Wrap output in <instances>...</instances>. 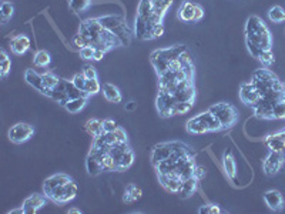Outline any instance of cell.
<instances>
[{
	"label": "cell",
	"instance_id": "1",
	"mask_svg": "<svg viewBox=\"0 0 285 214\" xmlns=\"http://www.w3.org/2000/svg\"><path fill=\"white\" fill-rule=\"evenodd\" d=\"M246 43L248 52L253 58H258L264 50H271L273 48V36L266 24V22L258 18L251 16L246 23Z\"/></svg>",
	"mask_w": 285,
	"mask_h": 214
},
{
	"label": "cell",
	"instance_id": "2",
	"mask_svg": "<svg viewBox=\"0 0 285 214\" xmlns=\"http://www.w3.org/2000/svg\"><path fill=\"white\" fill-rule=\"evenodd\" d=\"M79 33L87 40L89 46H93L94 49L103 50L107 53L108 50L113 48L121 46V42L118 40L116 34H113L111 32L104 29L97 19H86L80 24Z\"/></svg>",
	"mask_w": 285,
	"mask_h": 214
},
{
	"label": "cell",
	"instance_id": "3",
	"mask_svg": "<svg viewBox=\"0 0 285 214\" xmlns=\"http://www.w3.org/2000/svg\"><path fill=\"white\" fill-rule=\"evenodd\" d=\"M186 130L190 134H206V133L220 132V130H223V127L216 118V116L208 110V112L191 117L186 124Z\"/></svg>",
	"mask_w": 285,
	"mask_h": 214
},
{
	"label": "cell",
	"instance_id": "4",
	"mask_svg": "<svg viewBox=\"0 0 285 214\" xmlns=\"http://www.w3.org/2000/svg\"><path fill=\"white\" fill-rule=\"evenodd\" d=\"M186 154H194L193 150L183 142H166L160 143L151 150V163L153 166L157 164L160 162H164L170 157L186 156Z\"/></svg>",
	"mask_w": 285,
	"mask_h": 214
},
{
	"label": "cell",
	"instance_id": "5",
	"mask_svg": "<svg viewBox=\"0 0 285 214\" xmlns=\"http://www.w3.org/2000/svg\"><path fill=\"white\" fill-rule=\"evenodd\" d=\"M184 52H187L186 46H174V48H167V49H158L151 53L150 60L151 64L154 66L158 76L164 74L170 70V66L177 60Z\"/></svg>",
	"mask_w": 285,
	"mask_h": 214
},
{
	"label": "cell",
	"instance_id": "6",
	"mask_svg": "<svg viewBox=\"0 0 285 214\" xmlns=\"http://www.w3.org/2000/svg\"><path fill=\"white\" fill-rule=\"evenodd\" d=\"M251 83L256 86L260 96H266L268 92L271 90H285V83L277 78L271 70L268 68H258L253 73Z\"/></svg>",
	"mask_w": 285,
	"mask_h": 214
},
{
	"label": "cell",
	"instance_id": "7",
	"mask_svg": "<svg viewBox=\"0 0 285 214\" xmlns=\"http://www.w3.org/2000/svg\"><path fill=\"white\" fill-rule=\"evenodd\" d=\"M100 24L111 32L113 34H116L118 40L121 42V46H128L130 40H131V32L128 29L126 19L123 16H103L98 18Z\"/></svg>",
	"mask_w": 285,
	"mask_h": 214
},
{
	"label": "cell",
	"instance_id": "8",
	"mask_svg": "<svg viewBox=\"0 0 285 214\" xmlns=\"http://www.w3.org/2000/svg\"><path fill=\"white\" fill-rule=\"evenodd\" d=\"M81 96H86V94L76 88L71 80H64V78H60L59 83L51 88L49 94V98L51 100L57 102L63 107L66 106V103L71 98H81ZM86 98H89V96H86Z\"/></svg>",
	"mask_w": 285,
	"mask_h": 214
},
{
	"label": "cell",
	"instance_id": "9",
	"mask_svg": "<svg viewBox=\"0 0 285 214\" xmlns=\"http://www.w3.org/2000/svg\"><path fill=\"white\" fill-rule=\"evenodd\" d=\"M107 154L117 164V172H126L134 163V152L128 143H114L107 148Z\"/></svg>",
	"mask_w": 285,
	"mask_h": 214
},
{
	"label": "cell",
	"instance_id": "10",
	"mask_svg": "<svg viewBox=\"0 0 285 214\" xmlns=\"http://www.w3.org/2000/svg\"><path fill=\"white\" fill-rule=\"evenodd\" d=\"M210 112L216 116L220 122L223 130L231 128L238 122V110L230 103H217L214 106L210 107Z\"/></svg>",
	"mask_w": 285,
	"mask_h": 214
},
{
	"label": "cell",
	"instance_id": "11",
	"mask_svg": "<svg viewBox=\"0 0 285 214\" xmlns=\"http://www.w3.org/2000/svg\"><path fill=\"white\" fill-rule=\"evenodd\" d=\"M77 194V184L74 183V180L71 178L66 184H61L53 190H50L44 196L49 198L50 202L56 203V204H66L71 200H74V197Z\"/></svg>",
	"mask_w": 285,
	"mask_h": 214
},
{
	"label": "cell",
	"instance_id": "12",
	"mask_svg": "<svg viewBox=\"0 0 285 214\" xmlns=\"http://www.w3.org/2000/svg\"><path fill=\"white\" fill-rule=\"evenodd\" d=\"M34 134V127L29 124V123H17L14 126L10 127L9 140L14 144H21L24 142H27Z\"/></svg>",
	"mask_w": 285,
	"mask_h": 214
},
{
	"label": "cell",
	"instance_id": "13",
	"mask_svg": "<svg viewBox=\"0 0 285 214\" xmlns=\"http://www.w3.org/2000/svg\"><path fill=\"white\" fill-rule=\"evenodd\" d=\"M285 163V150L284 152H270V154L264 160V173L267 176L277 174Z\"/></svg>",
	"mask_w": 285,
	"mask_h": 214
},
{
	"label": "cell",
	"instance_id": "14",
	"mask_svg": "<svg viewBox=\"0 0 285 214\" xmlns=\"http://www.w3.org/2000/svg\"><path fill=\"white\" fill-rule=\"evenodd\" d=\"M240 98H241V102H243L244 104L254 108V107L260 103L261 96H260V93H258L256 86H254L251 82H248V83H243V84H241V88H240Z\"/></svg>",
	"mask_w": 285,
	"mask_h": 214
},
{
	"label": "cell",
	"instance_id": "15",
	"mask_svg": "<svg viewBox=\"0 0 285 214\" xmlns=\"http://www.w3.org/2000/svg\"><path fill=\"white\" fill-rule=\"evenodd\" d=\"M49 198L43 194H31L30 197L26 198V202L23 203V208H24V213L27 214H33V213H37L40 208L43 207V206L46 204V202H47Z\"/></svg>",
	"mask_w": 285,
	"mask_h": 214
},
{
	"label": "cell",
	"instance_id": "16",
	"mask_svg": "<svg viewBox=\"0 0 285 214\" xmlns=\"http://www.w3.org/2000/svg\"><path fill=\"white\" fill-rule=\"evenodd\" d=\"M157 176L160 184L163 186L167 192H171V193H177L180 186L183 183V178L178 177L177 174H174V173H166V174Z\"/></svg>",
	"mask_w": 285,
	"mask_h": 214
},
{
	"label": "cell",
	"instance_id": "17",
	"mask_svg": "<svg viewBox=\"0 0 285 214\" xmlns=\"http://www.w3.org/2000/svg\"><path fill=\"white\" fill-rule=\"evenodd\" d=\"M267 147L270 148V152H284L285 150V132L284 128H281L280 132H276L266 138Z\"/></svg>",
	"mask_w": 285,
	"mask_h": 214
},
{
	"label": "cell",
	"instance_id": "18",
	"mask_svg": "<svg viewBox=\"0 0 285 214\" xmlns=\"http://www.w3.org/2000/svg\"><path fill=\"white\" fill-rule=\"evenodd\" d=\"M264 202L273 212H281L284 208V197L278 190H268L264 194Z\"/></svg>",
	"mask_w": 285,
	"mask_h": 214
},
{
	"label": "cell",
	"instance_id": "19",
	"mask_svg": "<svg viewBox=\"0 0 285 214\" xmlns=\"http://www.w3.org/2000/svg\"><path fill=\"white\" fill-rule=\"evenodd\" d=\"M10 49L14 54L21 56L30 49V39L26 34H17L10 40Z\"/></svg>",
	"mask_w": 285,
	"mask_h": 214
},
{
	"label": "cell",
	"instance_id": "20",
	"mask_svg": "<svg viewBox=\"0 0 285 214\" xmlns=\"http://www.w3.org/2000/svg\"><path fill=\"white\" fill-rule=\"evenodd\" d=\"M197 187H198V180H197L194 176H191V177L183 180V183H181L180 188H178L177 194L181 198H188V197H191V196L196 193Z\"/></svg>",
	"mask_w": 285,
	"mask_h": 214
},
{
	"label": "cell",
	"instance_id": "21",
	"mask_svg": "<svg viewBox=\"0 0 285 214\" xmlns=\"http://www.w3.org/2000/svg\"><path fill=\"white\" fill-rule=\"evenodd\" d=\"M70 180H71V177L67 174H63V173L50 176L49 178H46L44 183H43V193H47V192H50V190H53V188H56V187H59L61 184H66Z\"/></svg>",
	"mask_w": 285,
	"mask_h": 214
},
{
	"label": "cell",
	"instance_id": "22",
	"mask_svg": "<svg viewBox=\"0 0 285 214\" xmlns=\"http://www.w3.org/2000/svg\"><path fill=\"white\" fill-rule=\"evenodd\" d=\"M24 80L29 83L30 86L36 90H39L41 94H44V83H43V74H40L37 72L27 68L24 73Z\"/></svg>",
	"mask_w": 285,
	"mask_h": 214
},
{
	"label": "cell",
	"instance_id": "23",
	"mask_svg": "<svg viewBox=\"0 0 285 214\" xmlns=\"http://www.w3.org/2000/svg\"><path fill=\"white\" fill-rule=\"evenodd\" d=\"M196 4L197 3H193V2H184V3L180 6V9H178V19L181 20V22H186V23L194 22Z\"/></svg>",
	"mask_w": 285,
	"mask_h": 214
},
{
	"label": "cell",
	"instance_id": "24",
	"mask_svg": "<svg viewBox=\"0 0 285 214\" xmlns=\"http://www.w3.org/2000/svg\"><path fill=\"white\" fill-rule=\"evenodd\" d=\"M223 167H224V172L228 176V178H236L237 174V163L236 158L233 156L231 152H226L224 157H223Z\"/></svg>",
	"mask_w": 285,
	"mask_h": 214
},
{
	"label": "cell",
	"instance_id": "25",
	"mask_svg": "<svg viewBox=\"0 0 285 214\" xmlns=\"http://www.w3.org/2000/svg\"><path fill=\"white\" fill-rule=\"evenodd\" d=\"M103 94H104L106 100L111 102V103H120V102H121V93H120V90H118L114 84H111V83H106V84L103 86Z\"/></svg>",
	"mask_w": 285,
	"mask_h": 214
},
{
	"label": "cell",
	"instance_id": "26",
	"mask_svg": "<svg viewBox=\"0 0 285 214\" xmlns=\"http://www.w3.org/2000/svg\"><path fill=\"white\" fill-rule=\"evenodd\" d=\"M143 196V190L134 184H130L126 187V192H124V196H123V202L126 203H134L141 198Z\"/></svg>",
	"mask_w": 285,
	"mask_h": 214
},
{
	"label": "cell",
	"instance_id": "27",
	"mask_svg": "<svg viewBox=\"0 0 285 214\" xmlns=\"http://www.w3.org/2000/svg\"><path fill=\"white\" fill-rule=\"evenodd\" d=\"M87 98H86V96L71 98V100H69V102L66 103L64 108H66L69 113H73V114H76V113H79V112H81V110L84 108L86 103H87Z\"/></svg>",
	"mask_w": 285,
	"mask_h": 214
},
{
	"label": "cell",
	"instance_id": "28",
	"mask_svg": "<svg viewBox=\"0 0 285 214\" xmlns=\"http://www.w3.org/2000/svg\"><path fill=\"white\" fill-rule=\"evenodd\" d=\"M137 16L144 18V19H150L153 22V0H140Z\"/></svg>",
	"mask_w": 285,
	"mask_h": 214
},
{
	"label": "cell",
	"instance_id": "29",
	"mask_svg": "<svg viewBox=\"0 0 285 214\" xmlns=\"http://www.w3.org/2000/svg\"><path fill=\"white\" fill-rule=\"evenodd\" d=\"M86 130H87V133L91 134L93 137L101 136V134L104 133V130H103V120L90 118L89 122L86 123Z\"/></svg>",
	"mask_w": 285,
	"mask_h": 214
},
{
	"label": "cell",
	"instance_id": "30",
	"mask_svg": "<svg viewBox=\"0 0 285 214\" xmlns=\"http://www.w3.org/2000/svg\"><path fill=\"white\" fill-rule=\"evenodd\" d=\"M60 82V78L54 74V73H51V72H47V73H43V83H44V94L49 98L50 92H51V88H54L57 83Z\"/></svg>",
	"mask_w": 285,
	"mask_h": 214
},
{
	"label": "cell",
	"instance_id": "31",
	"mask_svg": "<svg viewBox=\"0 0 285 214\" xmlns=\"http://www.w3.org/2000/svg\"><path fill=\"white\" fill-rule=\"evenodd\" d=\"M0 63H1V66H0V76H1V78H4L9 74L10 68H11V60H10L9 54L4 50L0 52Z\"/></svg>",
	"mask_w": 285,
	"mask_h": 214
},
{
	"label": "cell",
	"instance_id": "32",
	"mask_svg": "<svg viewBox=\"0 0 285 214\" xmlns=\"http://www.w3.org/2000/svg\"><path fill=\"white\" fill-rule=\"evenodd\" d=\"M33 62H34V64H36L37 68H47L50 64V62H51V58H50L49 52H46V50H39V52L34 54Z\"/></svg>",
	"mask_w": 285,
	"mask_h": 214
},
{
	"label": "cell",
	"instance_id": "33",
	"mask_svg": "<svg viewBox=\"0 0 285 214\" xmlns=\"http://www.w3.org/2000/svg\"><path fill=\"white\" fill-rule=\"evenodd\" d=\"M268 19L273 23H283L285 22V10L281 6H274L268 10Z\"/></svg>",
	"mask_w": 285,
	"mask_h": 214
},
{
	"label": "cell",
	"instance_id": "34",
	"mask_svg": "<svg viewBox=\"0 0 285 214\" xmlns=\"http://www.w3.org/2000/svg\"><path fill=\"white\" fill-rule=\"evenodd\" d=\"M101 90V84L98 83L97 78H87L86 80V84H84V94L86 96H93V94H97L98 92Z\"/></svg>",
	"mask_w": 285,
	"mask_h": 214
},
{
	"label": "cell",
	"instance_id": "35",
	"mask_svg": "<svg viewBox=\"0 0 285 214\" xmlns=\"http://www.w3.org/2000/svg\"><path fill=\"white\" fill-rule=\"evenodd\" d=\"M194 106V102H178L171 108V116H178V114H184L190 112Z\"/></svg>",
	"mask_w": 285,
	"mask_h": 214
},
{
	"label": "cell",
	"instance_id": "36",
	"mask_svg": "<svg viewBox=\"0 0 285 214\" xmlns=\"http://www.w3.org/2000/svg\"><path fill=\"white\" fill-rule=\"evenodd\" d=\"M91 4V0H69V8L74 13H80L87 10Z\"/></svg>",
	"mask_w": 285,
	"mask_h": 214
},
{
	"label": "cell",
	"instance_id": "37",
	"mask_svg": "<svg viewBox=\"0 0 285 214\" xmlns=\"http://www.w3.org/2000/svg\"><path fill=\"white\" fill-rule=\"evenodd\" d=\"M0 13H1V20H3V23H6L7 20L11 19V16H13V13H14V6H13V3H10V2H1Z\"/></svg>",
	"mask_w": 285,
	"mask_h": 214
},
{
	"label": "cell",
	"instance_id": "38",
	"mask_svg": "<svg viewBox=\"0 0 285 214\" xmlns=\"http://www.w3.org/2000/svg\"><path fill=\"white\" fill-rule=\"evenodd\" d=\"M285 118V98L278 102L273 108V120H284Z\"/></svg>",
	"mask_w": 285,
	"mask_h": 214
},
{
	"label": "cell",
	"instance_id": "39",
	"mask_svg": "<svg viewBox=\"0 0 285 214\" xmlns=\"http://www.w3.org/2000/svg\"><path fill=\"white\" fill-rule=\"evenodd\" d=\"M198 213L200 214H218V213H223V210H221V208H220L217 204L210 203V204L201 206V207L198 208Z\"/></svg>",
	"mask_w": 285,
	"mask_h": 214
},
{
	"label": "cell",
	"instance_id": "40",
	"mask_svg": "<svg viewBox=\"0 0 285 214\" xmlns=\"http://www.w3.org/2000/svg\"><path fill=\"white\" fill-rule=\"evenodd\" d=\"M258 60H260L266 68H268V66H271V64L274 63V54H273L271 50H264V52L260 54Z\"/></svg>",
	"mask_w": 285,
	"mask_h": 214
},
{
	"label": "cell",
	"instance_id": "41",
	"mask_svg": "<svg viewBox=\"0 0 285 214\" xmlns=\"http://www.w3.org/2000/svg\"><path fill=\"white\" fill-rule=\"evenodd\" d=\"M96 53H97V49H94L93 46H86L80 49V56L86 60H96Z\"/></svg>",
	"mask_w": 285,
	"mask_h": 214
},
{
	"label": "cell",
	"instance_id": "42",
	"mask_svg": "<svg viewBox=\"0 0 285 214\" xmlns=\"http://www.w3.org/2000/svg\"><path fill=\"white\" fill-rule=\"evenodd\" d=\"M86 80H87V78L83 74V73H77V74H74V78H71V82L74 83V86L79 88V90H84V84H86ZM84 93V92H83Z\"/></svg>",
	"mask_w": 285,
	"mask_h": 214
},
{
	"label": "cell",
	"instance_id": "43",
	"mask_svg": "<svg viewBox=\"0 0 285 214\" xmlns=\"http://www.w3.org/2000/svg\"><path fill=\"white\" fill-rule=\"evenodd\" d=\"M117 127V123H116L114 120H111V118L103 120V130H104V133H111V132H114Z\"/></svg>",
	"mask_w": 285,
	"mask_h": 214
},
{
	"label": "cell",
	"instance_id": "44",
	"mask_svg": "<svg viewBox=\"0 0 285 214\" xmlns=\"http://www.w3.org/2000/svg\"><path fill=\"white\" fill-rule=\"evenodd\" d=\"M81 73H83L87 78H97V72H96V68H93V66H90V64L84 66V68H83Z\"/></svg>",
	"mask_w": 285,
	"mask_h": 214
},
{
	"label": "cell",
	"instance_id": "45",
	"mask_svg": "<svg viewBox=\"0 0 285 214\" xmlns=\"http://www.w3.org/2000/svg\"><path fill=\"white\" fill-rule=\"evenodd\" d=\"M194 177H196L197 180L200 182L204 176H206V168L204 167H201V166H196V168H194Z\"/></svg>",
	"mask_w": 285,
	"mask_h": 214
},
{
	"label": "cell",
	"instance_id": "46",
	"mask_svg": "<svg viewBox=\"0 0 285 214\" xmlns=\"http://www.w3.org/2000/svg\"><path fill=\"white\" fill-rule=\"evenodd\" d=\"M204 18V9H203V6H200V4H196V14H194V22H200V20H203Z\"/></svg>",
	"mask_w": 285,
	"mask_h": 214
},
{
	"label": "cell",
	"instance_id": "47",
	"mask_svg": "<svg viewBox=\"0 0 285 214\" xmlns=\"http://www.w3.org/2000/svg\"><path fill=\"white\" fill-rule=\"evenodd\" d=\"M10 214H23L24 213V208L21 207V208H17V210H11V212H9Z\"/></svg>",
	"mask_w": 285,
	"mask_h": 214
},
{
	"label": "cell",
	"instance_id": "48",
	"mask_svg": "<svg viewBox=\"0 0 285 214\" xmlns=\"http://www.w3.org/2000/svg\"><path fill=\"white\" fill-rule=\"evenodd\" d=\"M69 213H70V214H71V213H81V212H80L79 208H70Z\"/></svg>",
	"mask_w": 285,
	"mask_h": 214
},
{
	"label": "cell",
	"instance_id": "49",
	"mask_svg": "<svg viewBox=\"0 0 285 214\" xmlns=\"http://www.w3.org/2000/svg\"><path fill=\"white\" fill-rule=\"evenodd\" d=\"M127 108H128V110H131V108H134V104H133V102H131V104H128Z\"/></svg>",
	"mask_w": 285,
	"mask_h": 214
},
{
	"label": "cell",
	"instance_id": "50",
	"mask_svg": "<svg viewBox=\"0 0 285 214\" xmlns=\"http://www.w3.org/2000/svg\"><path fill=\"white\" fill-rule=\"evenodd\" d=\"M284 132H285V128H284Z\"/></svg>",
	"mask_w": 285,
	"mask_h": 214
}]
</instances>
